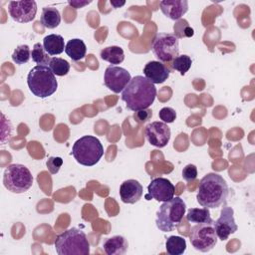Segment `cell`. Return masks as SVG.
I'll return each instance as SVG.
<instances>
[{
    "instance_id": "1",
    "label": "cell",
    "mask_w": 255,
    "mask_h": 255,
    "mask_svg": "<svg viewBox=\"0 0 255 255\" xmlns=\"http://www.w3.org/2000/svg\"><path fill=\"white\" fill-rule=\"evenodd\" d=\"M156 97V88L143 76L131 78L122 92V100L130 111L148 109Z\"/></svg>"
},
{
    "instance_id": "2",
    "label": "cell",
    "mask_w": 255,
    "mask_h": 255,
    "mask_svg": "<svg viewBox=\"0 0 255 255\" xmlns=\"http://www.w3.org/2000/svg\"><path fill=\"white\" fill-rule=\"evenodd\" d=\"M228 191L226 180L220 174L210 172L201 178L196 199L202 207L218 208L226 203Z\"/></svg>"
},
{
    "instance_id": "3",
    "label": "cell",
    "mask_w": 255,
    "mask_h": 255,
    "mask_svg": "<svg viewBox=\"0 0 255 255\" xmlns=\"http://www.w3.org/2000/svg\"><path fill=\"white\" fill-rule=\"evenodd\" d=\"M27 84L30 92L42 99L53 95L58 88V82L54 73L48 66L44 65H37L29 71Z\"/></svg>"
},
{
    "instance_id": "4",
    "label": "cell",
    "mask_w": 255,
    "mask_h": 255,
    "mask_svg": "<svg viewBox=\"0 0 255 255\" xmlns=\"http://www.w3.org/2000/svg\"><path fill=\"white\" fill-rule=\"evenodd\" d=\"M56 252L59 255H88L90 243L84 231L72 227L59 234L55 240Z\"/></svg>"
},
{
    "instance_id": "5",
    "label": "cell",
    "mask_w": 255,
    "mask_h": 255,
    "mask_svg": "<svg viewBox=\"0 0 255 255\" xmlns=\"http://www.w3.org/2000/svg\"><path fill=\"white\" fill-rule=\"evenodd\" d=\"M186 210V204L179 196L164 201L156 212L155 224L162 232L174 230L181 222Z\"/></svg>"
},
{
    "instance_id": "6",
    "label": "cell",
    "mask_w": 255,
    "mask_h": 255,
    "mask_svg": "<svg viewBox=\"0 0 255 255\" xmlns=\"http://www.w3.org/2000/svg\"><path fill=\"white\" fill-rule=\"evenodd\" d=\"M72 154L78 163L85 166H93L102 158L104 146L98 137L88 134L75 141L72 147Z\"/></svg>"
},
{
    "instance_id": "7",
    "label": "cell",
    "mask_w": 255,
    "mask_h": 255,
    "mask_svg": "<svg viewBox=\"0 0 255 255\" xmlns=\"http://www.w3.org/2000/svg\"><path fill=\"white\" fill-rule=\"evenodd\" d=\"M3 184L6 189L13 193H24L31 188L33 176L25 165L12 163L4 170Z\"/></svg>"
},
{
    "instance_id": "8",
    "label": "cell",
    "mask_w": 255,
    "mask_h": 255,
    "mask_svg": "<svg viewBox=\"0 0 255 255\" xmlns=\"http://www.w3.org/2000/svg\"><path fill=\"white\" fill-rule=\"evenodd\" d=\"M151 50L161 62H170L179 54V40L172 33H158L153 38Z\"/></svg>"
},
{
    "instance_id": "9",
    "label": "cell",
    "mask_w": 255,
    "mask_h": 255,
    "mask_svg": "<svg viewBox=\"0 0 255 255\" xmlns=\"http://www.w3.org/2000/svg\"><path fill=\"white\" fill-rule=\"evenodd\" d=\"M217 235L213 223H197L191 227L189 240L192 247L200 252H208L217 243Z\"/></svg>"
},
{
    "instance_id": "10",
    "label": "cell",
    "mask_w": 255,
    "mask_h": 255,
    "mask_svg": "<svg viewBox=\"0 0 255 255\" xmlns=\"http://www.w3.org/2000/svg\"><path fill=\"white\" fill-rule=\"evenodd\" d=\"M223 205L224 206L220 211V216L216 221L213 222V226L217 237L220 240L225 241L231 234L237 231L238 226L235 223L233 208L227 206L226 203Z\"/></svg>"
},
{
    "instance_id": "11",
    "label": "cell",
    "mask_w": 255,
    "mask_h": 255,
    "mask_svg": "<svg viewBox=\"0 0 255 255\" xmlns=\"http://www.w3.org/2000/svg\"><path fill=\"white\" fill-rule=\"evenodd\" d=\"M130 80V74L125 68L111 65L105 71L104 83L114 93L123 92Z\"/></svg>"
},
{
    "instance_id": "12",
    "label": "cell",
    "mask_w": 255,
    "mask_h": 255,
    "mask_svg": "<svg viewBox=\"0 0 255 255\" xmlns=\"http://www.w3.org/2000/svg\"><path fill=\"white\" fill-rule=\"evenodd\" d=\"M174 191V185L168 179L163 177H156L152 179L148 184L145 199H155L156 201L164 202L173 198Z\"/></svg>"
},
{
    "instance_id": "13",
    "label": "cell",
    "mask_w": 255,
    "mask_h": 255,
    "mask_svg": "<svg viewBox=\"0 0 255 255\" xmlns=\"http://www.w3.org/2000/svg\"><path fill=\"white\" fill-rule=\"evenodd\" d=\"M8 12L11 18L18 23H28L34 20L37 13V3L30 1H10Z\"/></svg>"
},
{
    "instance_id": "14",
    "label": "cell",
    "mask_w": 255,
    "mask_h": 255,
    "mask_svg": "<svg viewBox=\"0 0 255 255\" xmlns=\"http://www.w3.org/2000/svg\"><path fill=\"white\" fill-rule=\"evenodd\" d=\"M170 128L169 127L159 121L148 124L144 128V135L147 141L156 147H164L170 139Z\"/></svg>"
},
{
    "instance_id": "15",
    "label": "cell",
    "mask_w": 255,
    "mask_h": 255,
    "mask_svg": "<svg viewBox=\"0 0 255 255\" xmlns=\"http://www.w3.org/2000/svg\"><path fill=\"white\" fill-rule=\"evenodd\" d=\"M143 193L142 185L135 179L125 180L120 186V196L123 202L133 204L137 202Z\"/></svg>"
},
{
    "instance_id": "16",
    "label": "cell",
    "mask_w": 255,
    "mask_h": 255,
    "mask_svg": "<svg viewBox=\"0 0 255 255\" xmlns=\"http://www.w3.org/2000/svg\"><path fill=\"white\" fill-rule=\"evenodd\" d=\"M144 77L152 84H162L169 77V69L159 61H150L143 68Z\"/></svg>"
},
{
    "instance_id": "17",
    "label": "cell",
    "mask_w": 255,
    "mask_h": 255,
    "mask_svg": "<svg viewBox=\"0 0 255 255\" xmlns=\"http://www.w3.org/2000/svg\"><path fill=\"white\" fill-rule=\"evenodd\" d=\"M161 12L171 20H179L188 10L186 0H163L159 2Z\"/></svg>"
},
{
    "instance_id": "18",
    "label": "cell",
    "mask_w": 255,
    "mask_h": 255,
    "mask_svg": "<svg viewBox=\"0 0 255 255\" xmlns=\"http://www.w3.org/2000/svg\"><path fill=\"white\" fill-rule=\"evenodd\" d=\"M128 247V240L122 235L112 236L103 243V249L108 255H123L127 252Z\"/></svg>"
},
{
    "instance_id": "19",
    "label": "cell",
    "mask_w": 255,
    "mask_h": 255,
    "mask_svg": "<svg viewBox=\"0 0 255 255\" xmlns=\"http://www.w3.org/2000/svg\"><path fill=\"white\" fill-rule=\"evenodd\" d=\"M43 46L49 55L56 56L64 52L66 45L61 35L50 34L43 39Z\"/></svg>"
},
{
    "instance_id": "20",
    "label": "cell",
    "mask_w": 255,
    "mask_h": 255,
    "mask_svg": "<svg viewBox=\"0 0 255 255\" xmlns=\"http://www.w3.org/2000/svg\"><path fill=\"white\" fill-rule=\"evenodd\" d=\"M65 52L73 61H80L85 58L87 47L83 40L78 38L71 39L65 46Z\"/></svg>"
},
{
    "instance_id": "21",
    "label": "cell",
    "mask_w": 255,
    "mask_h": 255,
    "mask_svg": "<svg viewBox=\"0 0 255 255\" xmlns=\"http://www.w3.org/2000/svg\"><path fill=\"white\" fill-rule=\"evenodd\" d=\"M40 20L45 28L54 29L61 23V14L57 8L50 6L44 7L42 9Z\"/></svg>"
},
{
    "instance_id": "22",
    "label": "cell",
    "mask_w": 255,
    "mask_h": 255,
    "mask_svg": "<svg viewBox=\"0 0 255 255\" xmlns=\"http://www.w3.org/2000/svg\"><path fill=\"white\" fill-rule=\"evenodd\" d=\"M101 58L116 66L125 60V53L119 46H109L101 51Z\"/></svg>"
},
{
    "instance_id": "23",
    "label": "cell",
    "mask_w": 255,
    "mask_h": 255,
    "mask_svg": "<svg viewBox=\"0 0 255 255\" xmlns=\"http://www.w3.org/2000/svg\"><path fill=\"white\" fill-rule=\"evenodd\" d=\"M186 219L191 223H213L208 208H190L187 211Z\"/></svg>"
},
{
    "instance_id": "24",
    "label": "cell",
    "mask_w": 255,
    "mask_h": 255,
    "mask_svg": "<svg viewBox=\"0 0 255 255\" xmlns=\"http://www.w3.org/2000/svg\"><path fill=\"white\" fill-rule=\"evenodd\" d=\"M165 249L169 255H181L186 250V241L180 236L171 235L165 241Z\"/></svg>"
},
{
    "instance_id": "25",
    "label": "cell",
    "mask_w": 255,
    "mask_h": 255,
    "mask_svg": "<svg viewBox=\"0 0 255 255\" xmlns=\"http://www.w3.org/2000/svg\"><path fill=\"white\" fill-rule=\"evenodd\" d=\"M48 67L51 69V71L56 76H65L70 71V64L67 60L59 57H53L51 58Z\"/></svg>"
},
{
    "instance_id": "26",
    "label": "cell",
    "mask_w": 255,
    "mask_h": 255,
    "mask_svg": "<svg viewBox=\"0 0 255 255\" xmlns=\"http://www.w3.org/2000/svg\"><path fill=\"white\" fill-rule=\"evenodd\" d=\"M31 57L32 60L38 64V65H44L48 66L51 58L49 57V54L44 49V46L41 43L34 44L32 51H31Z\"/></svg>"
},
{
    "instance_id": "27",
    "label": "cell",
    "mask_w": 255,
    "mask_h": 255,
    "mask_svg": "<svg viewBox=\"0 0 255 255\" xmlns=\"http://www.w3.org/2000/svg\"><path fill=\"white\" fill-rule=\"evenodd\" d=\"M191 64H192V61H191V58L189 56H187V55H180L179 56L178 55L176 58H174L172 60L171 66L174 70L178 71L181 76H183L190 69Z\"/></svg>"
},
{
    "instance_id": "28",
    "label": "cell",
    "mask_w": 255,
    "mask_h": 255,
    "mask_svg": "<svg viewBox=\"0 0 255 255\" xmlns=\"http://www.w3.org/2000/svg\"><path fill=\"white\" fill-rule=\"evenodd\" d=\"M31 57V51L30 47L28 45H20L18 46L13 54H12V60L18 65L26 64Z\"/></svg>"
},
{
    "instance_id": "29",
    "label": "cell",
    "mask_w": 255,
    "mask_h": 255,
    "mask_svg": "<svg viewBox=\"0 0 255 255\" xmlns=\"http://www.w3.org/2000/svg\"><path fill=\"white\" fill-rule=\"evenodd\" d=\"M159 119L165 123V124H171L175 121L176 119V113L172 108L169 107H164L162 108L159 113H158Z\"/></svg>"
},
{
    "instance_id": "30",
    "label": "cell",
    "mask_w": 255,
    "mask_h": 255,
    "mask_svg": "<svg viewBox=\"0 0 255 255\" xmlns=\"http://www.w3.org/2000/svg\"><path fill=\"white\" fill-rule=\"evenodd\" d=\"M63 164V159L59 156H51L47 160V167L50 173L56 174Z\"/></svg>"
},
{
    "instance_id": "31",
    "label": "cell",
    "mask_w": 255,
    "mask_h": 255,
    "mask_svg": "<svg viewBox=\"0 0 255 255\" xmlns=\"http://www.w3.org/2000/svg\"><path fill=\"white\" fill-rule=\"evenodd\" d=\"M182 177L184 180L190 182L197 177V168L194 164H187L182 169Z\"/></svg>"
},
{
    "instance_id": "32",
    "label": "cell",
    "mask_w": 255,
    "mask_h": 255,
    "mask_svg": "<svg viewBox=\"0 0 255 255\" xmlns=\"http://www.w3.org/2000/svg\"><path fill=\"white\" fill-rule=\"evenodd\" d=\"M152 116V112L149 109H143V110H139V111H135L133 114V119L136 123L138 124H143L145 122H147Z\"/></svg>"
},
{
    "instance_id": "33",
    "label": "cell",
    "mask_w": 255,
    "mask_h": 255,
    "mask_svg": "<svg viewBox=\"0 0 255 255\" xmlns=\"http://www.w3.org/2000/svg\"><path fill=\"white\" fill-rule=\"evenodd\" d=\"M91 2L92 1H71V0L68 1L69 5H71L75 9H79V8H82V7L86 6V5H89Z\"/></svg>"
},
{
    "instance_id": "34",
    "label": "cell",
    "mask_w": 255,
    "mask_h": 255,
    "mask_svg": "<svg viewBox=\"0 0 255 255\" xmlns=\"http://www.w3.org/2000/svg\"><path fill=\"white\" fill-rule=\"evenodd\" d=\"M111 5H113L115 8H119V7H121V6H123V5H125V2L123 1V2H116V1H111Z\"/></svg>"
}]
</instances>
